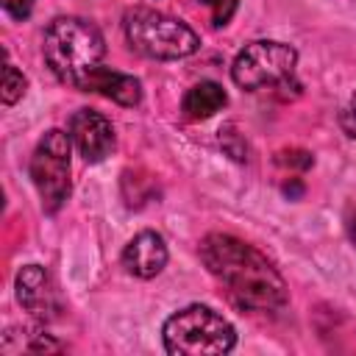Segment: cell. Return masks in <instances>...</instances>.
I'll return each instance as SVG.
<instances>
[{"instance_id":"cell-1","label":"cell","mask_w":356,"mask_h":356,"mask_svg":"<svg viewBox=\"0 0 356 356\" xmlns=\"http://www.w3.org/2000/svg\"><path fill=\"white\" fill-rule=\"evenodd\" d=\"M200 259L239 309L278 312L286 303L284 278L253 245L231 234H209L200 242Z\"/></svg>"},{"instance_id":"cell-2","label":"cell","mask_w":356,"mask_h":356,"mask_svg":"<svg viewBox=\"0 0 356 356\" xmlns=\"http://www.w3.org/2000/svg\"><path fill=\"white\" fill-rule=\"evenodd\" d=\"M42 53L58 81L83 89L86 81L103 67L106 42L92 22L81 17H58L44 31Z\"/></svg>"},{"instance_id":"cell-3","label":"cell","mask_w":356,"mask_h":356,"mask_svg":"<svg viewBox=\"0 0 356 356\" xmlns=\"http://www.w3.org/2000/svg\"><path fill=\"white\" fill-rule=\"evenodd\" d=\"M164 348L172 356L228 353L236 342L234 325L209 306H186L164 323Z\"/></svg>"},{"instance_id":"cell-4","label":"cell","mask_w":356,"mask_h":356,"mask_svg":"<svg viewBox=\"0 0 356 356\" xmlns=\"http://www.w3.org/2000/svg\"><path fill=\"white\" fill-rule=\"evenodd\" d=\"M125 39L136 53L161 61L186 58L200 47L197 33L186 22L153 8H134L125 14Z\"/></svg>"},{"instance_id":"cell-5","label":"cell","mask_w":356,"mask_h":356,"mask_svg":"<svg viewBox=\"0 0 356 356\" xmlns=\"http://www.w3.org/2000/svg\"><path fill=\"white\" fill-rule=\"evenodd\" d=\"M295 64H298L295 47L273 39H259L250 42L245 50H239L231 67V78L236 86L250 92L264 86L284 89L286 83L295 81Z\"/></svg>"},{"instance_id":"cell-6","label":"cell","mask_w":356,"mask_h":356,"mask_svg":"<svg viewBox=\"0 0 356 356\" xmlns=\"http://www.w3.org/2000/svg\"><path fill=\"white\" fill-rule=\"evenodd\" d=\"M70 134L53 128L39 139L31 156V178L44 211H58L70 195Z\"/></svg>"},{"instance_id":"cell-7","label":"cell","mask_w":356,"mask_h":356,"mask_svg":"<svg viewBox=\"0 0 356 356\" xmlns=\"http://www.w3.org/2000/svg\"><path fill=\"white\" fill-rule=\"evenodd\" d=\"M70 139L86 161H100L114 147V128L103 114L78 108L70 117Z\"/></svg>"},{"instance_id":"cell-8","label":"cell","mask_w":356,"mask_h":356,"mask_svg":"<svg viewBox=\"0 0 356 356\" xmlns=\"http://www.w3.org/2000/svg\"><path fill=\"white\" fill-rule=\"evenodd\" d=\"M17 298L36 320H50L58 312V292L39 264H28L17 273Z\"/></svg>"},{"instance_id":"cell-9","label":"cell","mask_w":356,"mask_h":356,"mask_svg":"<svg viewBox=\"0 0 356 356\" xmlns=\"http://www.w3.org/2000/svg\"><path fill=\"white\" fill-rule=\"evenodd\" d=\"M122 264L131 275L136 278H153L164 270L167 264V245L156 231H142L136 234L125 250H122Z\"/></svg>"},{"instance_id":"cell-10","label":"cell","mask_w":356,"mask_h":356,"mask_svg":"<svg viewBox=\"0 0 356 356\" xmlns=\"http://www.w3.org/2000/svg\"><path fill=\"white\" fill-rule=\"evenodd\" d=\"M83 92H97L120 106H136L142 100V86L134 75H125V72H117V70H108V67H100L83 86Z\"/></svg>"},{"instance_id":"cell-11","label":"cell","mask_w":356,"mask_h":356,"mask_svg":"<svg viewBox=\"0 0 356 356\" xmlns=\"http://www.w3.org/2000/svg\"><path fill=\"white\" fill-rule=\"evenodd\" d=\"M225 89L214 81H200L184 95V114L189 120H206L225 106Z\"/></svg>"},{"instance_id":"cell-12","label":"cell","mask_w":356,"mask_h":356,"mask_svg":"<svg viewBox=\"0 0 356 356\" xmlns=\"http://www.w3.org/2000/svg\"><path fill=\"white\" fill-rule=\"evenodd\" d=\"M25 92V78L22 72L14 67V64H6L3 67V86H0V97L6 106H14Z\"/></svg>"},{"instance_id":"cell-13","label":"cell","mask_w":356,"mask_h":356,"mask_svg":"<svg viewBox=\"0 0 356 356\" xmlns=\"http://www.w3.org/2000/svg\"><path fill=\"white\" fill-rule=\"evenodd\" d=\"M200 3L211 11V22L214 25H225L236 11V0H200Z\"/></svg>"},{"instance_id":"cell-14","label":"cell","mask_w":356,"mask_h":356,"mask_svg":"<svg viewBox=\"0 0 356 356\" xmlns=\"http://www.w3.org/2000/svg\"><path fill=\"white\" fill-rule=\"evenodd\" d=\"M339 125H342V131H345L348 136L356 139V92L348 97V103H345V108H342V114H339Z\"/></svg>"},{"instance_id":"cell-15","label":"cell","mask_w":356,"mask_h":356,"mask_svg":"<svg viewBox=\"0 0 356 356\" xmlns=\"http://www.w3.org/2000/svg\"><path fill=\"white\" fill-rule=\"evenodd\" d=\"M3 8L14 19H25L31 14V8H33V0H3Z\"/></svg>"}]
</instances>
